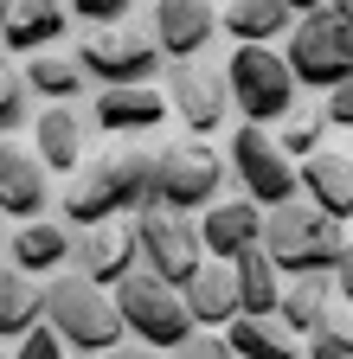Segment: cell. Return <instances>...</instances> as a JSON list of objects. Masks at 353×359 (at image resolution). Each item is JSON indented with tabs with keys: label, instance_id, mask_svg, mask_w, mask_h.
Returning <instances> with one entry per match:
<instances>
[{
	"label": "cell",
	"instance_id": "cell-17",
	"mask_svg": "<svg viewBox=\"0 0 353 359\" xmlns=\"http://www.w3.org/2000/svg\"><path fill=\"white\" fill-rule=\"evenodd\" d=\"M46 205H52V187H46V167L32 161V148L0 142V212H13L20 224H32Z\"/></svg>",
	"mask_w": 353,
	"mask_h": 359
},
{
	"label": "cell",
	"instance_id": "cell-15",
	"mask_svg": "<svg viewBox=\"0 0 353 359\" xmlns=\"http://www.w3.org/2000/svg\"><path fill=\"white\" fill-rule=\"evenodd\" d=\"M257 244H263V212L251 199H212L199 212V250H206V263H238Z\"/></svg>",
	"mask_w": 353,
	"mask_h": 359
},
{
	"label": "cell",
	"instance_id": "cell-26",
	"mask_svg": "<svg viewBox=\"0 0 353 359\" xmlns=\"http://www.w3.org/2000/svg\"><path fill=\"white\" fill-rule=\"evenodd\" d=\"M225 346H232V359H308L283 321H232Z\"/></svg>",
	"mask_w": 353,
	"mask_h": 359
},
{
	"label": "cell",
	"instance_id": "cell-8",
	"mask_svg": "<svg viewBox=\"0 0 353 359\" xmlns=\"http://www.w3.org/2000/svg\"><path fill=\"white\" fill-rule=\"evenodd\" d=\"M128 224H135V257H142L148 276H161L167 289H187L199 276L206 250H199V224L193 218L167 212V205H148V212H135Z\"/></svg>",
	"mask_w": 353,
	"mask_h": 359
},
{
	"label": "cell",
	"instance_id": "cell-11",
	"mask_svg": "<svg viewBox=\"0 0 353 359\" xmlns=\"http://www.w3.org/2000/svg\"><path fill=\"white\" fill-rule=\"evenodd\" d=\"M161 97H167V109L180 116V128H187V142H206L212 128H225V116H232V90H225V71H212V65H173L167 71V83H161Z\"/></svg>",
	"mask_w": 353,
	"mask_h": 359
},
{
	"label": "cell",
	"instance_id": "cell-20",
	"mask_svg": "<svg viewBox=\"0 0 353 359\" xmlns=\"http://www.w3.org/2000/svg\"><path fill=\"white\" fill-rule=\"evenodd\" d=\"M91 122L109 135H148L167 122V97L161 90H97L91 97Z\"/></svg>",
	"mask_w": 353,
	"mask_h": 359
},
{
	"label": "cell",
	"instance_id": "cell-23",
	"mask_svg": "<svg viewBox=\"0 0 353 359\" xmlns=\"http://www.w3.org/2000/svg\"><path fill=\"white\" fill-rule=\"evenodd\" d=\"M65 26H71V13L65 7H52V0H32V7H13L7 13V32H0V52H26V58H39V52H52V45L65 39Z\"/></svg>",
	"mask_w": 353,
	"mask_h": 359
},
{
	"label": "cell",
	"instance_id": "cell-7",
	"mask_svg": "<svg viewBox=\"0 0 353 359\" xmlns=\"http://www.w3.org/2000/svg\"><path fill=\"white\" fill-rule=\"evenodd\" d=\"M218 187H225V154L206 148V142H167L154 148V205L167 212H206L218 199Z\"/></svg>",
	"mask_w": 353,
	"mask_h": 359
},
{
	"label": "cell",
	"instance_id": "cell-12",
	"mask_svg": "<svg viewBox=\"0 0 353 359\" xmlns=\"http://www.w3.org/2000/svg\"><path fill=\"white\" fill-rule=\"evenodd\" d=\"M71 276H84V283H97V289H116V283H128L142 269V257H135V224L128 218H116V224H91V231H77L71 238Z\"/></svg>",
	"mask_w": 353,
	"mask_h": 359
},
{
	"label": "cell",
	"instance_id": "cell-19",
	"mask_svg": "<svg viewBox=\"0 0 353 359\" xmlns=\"http://www.w3.org/2000/svg\"><path fill=\"white\" fill-rule=\"evenodd\" d=\"M180 302H187V321H193V334L206 327H232L238 321V283H232V263H199V276L180 289Z\"/></svg>",
	"mask_w": 353,
	"mask_h": 359
},
{
	"label": "cell",
	"instance_id": "cell-18",
	"mask_svg": "<svg viewBox=\"0 0 353 359\" xmlns=\"http://www.w3.org/2000/svg\"><path fill=\"white\" fill-rule=\"evenodd\" d=\"M7 263L20 269V276H58V269L71 263V231L65 224H46V218H32V224H13V238H7Z\"/></svg>",
	"mask_w": 353,
	"mask_h": 359
},
{
	"label": "cell",
	"instance_id": "cell-35",
	"mask_svg": "<svg viewBox=\"0 0 353 359\" xmlns=\"http://www.w3.org/2000/svg\"><path fill=\"white\" fill-rule=\"evenodd\" d=\"M103 359H167V353H154V346H135V340H122L116 353H103Z\"/></svg>",
	"mask_w": 353,
	"mask_h": 359
},
{
	"label": "cell",
	"instance_id": "cell-33",
	"mask_svg": "<svg viewBox=\"0 0 353 359\" xmlns=\"http://www.w3.org/2000/svg\"><path fill=\"white\" fill-rule=\"evenodd\" d=\"M167 359H232V346H225V340H218V334H193L187 346H173Z\"/></svg>",
	"mask_w": 353,
	"mask_h": 359
},
{
	"label": "cell",
	"instance_id": "cell-25",
	"mask_svg": "<svg viewBox=\"0 0 353 359\" xmlns=\"http://www.w3.org/2000/svg\"><path fill=\"white\" fill-rule=\"evenodd\" d=\"M26 90L32 97H52V103H71V97H84L91 90V77H84V65H77V52H39V58H26Z\"/></svg>",
	"mask_w": 353,
	"mask_h": 359
},
{
	"label": "cell",
	"instance_id": "cell-29",
	"mask_svg": "<svg viewBox=\"0 0 353 359\" xmlns=\"http://www.w3.org/2000/svg\"><path fill=\"white\" fill-rule=\"evenodd\" d=\"M26 77H20V65L7 58V52H0V142H7V135L26 122Z\"/></svg>",
	"mask_w": 353,
	"mask_h": 359
},
{
	"label": "cell",
	"instance_id": "cell-22",
	"mask_svg": "<svg viewBox=\"0 0 353 359\" xmlns=\"http://www.w3.org/2000/svg\"><path fill=\"white\" fill-rule=\"evenodd\" d=\"M295 13L289 0H232V7H218V26H225L238 45H277L295 32Z\"/></svg>",
	"mask_w": 353,
	"mask_h": 359
},
{
	"label": "cell",
	"instance_id": "cell-4",
	"mask_svg": "<svg viewBox=\"0 0 353 359\" xmlns=\"http://www.w3.org/2000/svg\"><path fill=\"white\" fill-rule=\"evenodd\" d=\"M283 65H289L295 90L308 83V90H321V97H328V90L353 83V32L340 26L334 7H302L295 13V32L283 45Z\"/></svg>",
	"mask_w": 353,
	"mask_h": 359
},
{
	"label": "cell",
	"instance_id": "cell-30",
	"mask_svg": "<svg viewBox=\"0 0 353 359\" xmlns=\"http://www.w3.org/2000/svg\"><path fill=\"white\" fill-rule=\"evenodd\" d=\"M302 353H308V359H353V327L334 321V327H321V334H308Z\"/></svg>",
	"mask_w": 353,
	"mask_h": 359
},
{
	"label": "cell",
	"instance_id": "cell-1",
	"mask_svg": "<svg viewBox=\"0 0 353 359\" xmlns=\"http://www.w3.org/2000/svg\"><path fill=\"white\" fill-rule=\"evenodd\" d=\"M154 205V148H97L84 154V167L71 173V187L58 193V212L71 231H91V224H116L122 212L135 218Z\"/></svg>",
	"mask_w": 353,
	"mask_h": 359
},
{
	"label": "cell",
	"instance_id": "cell-3",
	"mask_svg": "<svg viewBox=\"0 0 353 359\" xmlns=\"http://www.w3.org/2000/svg\"><path fill=\"white\" fill-rule=\"evenodd\" d=\"M257 250L270 257L277 276L302 283V276H328L334 257L347 250V238H340V224L321 218L308 199H289V205H277V212H263V244H257Z\"/></svg>",
	"mask_w": 353,
	"mask_h": 359
},
{
	"label": "cell",
	"instance_id": "cell-14",
	"mask_svg": "<svg viewBox=\"0 0 353 359\" xmlns=\"http://www.w3.org/2000/svg\"><path fill=\"white\" fill-rule=\"evenodd\" d=\"M295 187H302V199L315 205L321 218L347 224L353 218V148H340V142L315 148V154L295 167Z\"/></svg>",
	"mask_w": 353,
	"mask_h": 359
},
{
	"label": "cell",
	"instance_id": "cell-13",
	"mask_svg": "<svg viewBox=\"0 0 353 359\" xmlns=\"http://www.w3.org/2000/svg\"><path fill=\"white\" fill-rule=\"evenodd\" d=\"M212 32H218V7H206V0H161V7L148 13L154 52L173 58V65H193L212 45Z\"/></svg>",
	"mask_w": 353,
	"mask_h": 359
},
{
	"label": "cell",
	"instance_id": "cell-37",
	"mask_svg": "<svg viewBox=\"0 0 353 359\" xmlns=\"http://www.w3.org/2000/svg\"><path fill=\"white\" fill-rule=\"evenodd\" d=\"M7 13H13V7H0V32H7Z\"/></svg>",
	"mask_w": 353,
	"mask_h": 359
},
{
	"label": "cell",
	"instance_id": "cell-28",
	"mask_svg": "<svg viewBox=\"0 0 353 359\" xmlns=\"http://www.w3.org/2000/svg\"><path fill=\"white\" fill-rule=\"evenodd\" d=\"M277 148L289 161H308L315 148H328V122H321V103H295L283 122H277Z\"/></svg>",
	"mask_w": 353,
	"mask_h": 359
},
{
	"label": "cell",
	"instance_id": "cell-2",
	"mask_svg": "<svg viewBox=\"0 0 353 359\" xmlns=\"http://www.w3.org/2000/svg\"><path fill=\"white\" fill-rule=\"evenodd\" d=\"M39 321H46V327L65 340V353H77V359H103V353H116V346L128 340L109 289L71 276V269H58V276L39 289Z\"/></svg>",
	"mask_w": 353,
	"mask_h": 359
},
{
	"label": "cell",
	"instance_id": "cell-24",
	"mask_svg": "<svg viewBox=\"0 0 353 359\" xmlns=\"http://www.w3.org/2000/svg\"><path fill=\"white\" fill-rule=\"evenodd\" d=\"M232 283H238V321H277V302H283V276L270 269L263 250H244L232 263Z\"/></svg>",
	"mask_w": 353,
	"mask_h": 359
},
{
	"label": "cell",
	"instance_id": "cell-32",
	"mask_svg": "<svg viewBox=\"0 0 353 359\" xmlns=\"http://www.w3.org/2000/svg\"><path fill=\"white\" fill-rule=\"evenodd\" d=\"M321 122L328 128H353V83H340V90L321 97Z\"/></svg>",
	"mask_w": 353,
	"mask_h": 359
},
{
	"label": "cell",
	"instance_id": "cell-34",
	"mask_svg": "<svg viewBox=\"0 0 353 359\" xmlns=\"http://www.w3.org/2000/svg\"><path fill=\"white\" fill-rule=\"evenodd\" d=\"M328 283H334V302H353V244L334 257V269H328Z\"/></svg>",
	"mask_w": 353,
	"mask_h": 359
},
{
	"label": "cell",
	"instance_id": "cell-9",
	"mask_svg": "<svg viewBox=\"0 0 353 359\" xmlns=\"http://www.w3.org/2000/svg\"><path fill=\"white\" fill-rule=\"evenodd\" d=\"M77 65L97 90H154L161 52L142 26H109V32H91L77 45Z\"/></svg>",
	"mask_w": 353,
	"mask_h": 359
},
{
	"label": "cell",
	"instance_id": "cell-31",
	"mask_svg": "<svg viewBox=\"0 0 353 359\" xmlns=\"http://www.w3.org/2000/svg\"><path fill=\"white\" fill-rule=\"evenodd\" d=\"M7 359H71V353H65V340H58L46 321H39L32 334H20V340H13V353H7Z\"/></svg>",
	"mask_w": 353,
	"mask_h": 359
},
{
	"label": "cell",
	"instance_id": "cell-10",
	"mask_svg": "<svg viewBox=\"0 0 353 359\" xmlns=\"http://www.w3.org/2000/svg\"><path fill=\"white\" fill-rule=\"evenodd\" d=\"M232 180L244 187V199L257 205V212H277V205H289V199H302V187H295V161L277 148V135L270 128H232Z\"/></svg>",
	"mask_w": 353,
	"mask_h": 359
},
{
	"label": "cell",
	"instance_id": "cell-16",
	"mask_svg": "<svg viewBox=\"0 0 353 359\" xmlns=\"http://www.w3.org/2000/svg\"><path fill=\"white\" fill-rule=\"evenodd\" d=\"M84 148H91V122H84L71 103H46L32 116V161L46 173H77Z\"/></svg>",
	"mask_w": 353,
	"mask_h": 359
},
{
	"label": "cell",
	"instance_id": "cell-5",
	"mask_svg": "<svg viewBox=\"0 0 353 359\" xmlns=\"http://www.w3.org/2000/svg\"><path fill=\"white\" fill-rule=\"evenodd\" d=\"M225 90H232V109L244 116V128H270L302 103L277 45H238L225 65Z\"/></svg>",
	"mask_w": 353,
	"mask_h": 359
},
{
	"label": "cell",
	"instance_id": "cell-21",
	"mask_svg": "<svg viewBox=\"0 0 353 359\" xmlns=\"http://www.w3.org/2000/svg\"><path fill=\"white\" fill-rule=\"evenodd\" d=\"M277 321L308 340V334H321L340 321V302H334V283L328 276H302V283H283V302H277Z\"/></svg>",
	"mask_w": 353,
	"mask_h": 359
},
{
	"label": "cell",
	"instance_id": "cell-27",
	"mask_svg": "<svg viewBox=\"0 0 353 359\" xmlns=\"http://www.w3.org/2000/svg\"><path fill=\"white\" fill-rule=\"evenodd\" d=\"M39 327V289L20 276L13 263H0V340H20V334H32Z\"/></svg>",
	"mask_w": 353,
	"mask_h": 359
},
{
	"label": "cell",
	"instance_id": "cell-6",
	"mask_svg": "<svg viewBox=\"0 0 353 359\" xmlns=\"http://www.w3.org/2000/svg\"><path fill=\"white\" fill-rule=\"evenodd\" d=\"M109 302H116L122 334L135 340V346L173 353V346H187V340H193V321H187L180 289H167L161 276H148V269H135L128 283H116V289H109Z\"/></svg>",
	"mask_w": 353,
	"mask_h": 359
},
{
	"label": "cell",
	"instance_id": "cell-36",
	"mask_svg": "<svg viewBox=\"0 0 353 359\" xmlns=\"http://www.w3.org/2000/svg\"><path fill=\"white\" fill-rule=\"evenodd\" d=\"M334 13H340V26L353 32V0H340V7H334Z\"/></svg>",
	"mask_w": 353,
	"mask_h": 359
}]
</instances>
